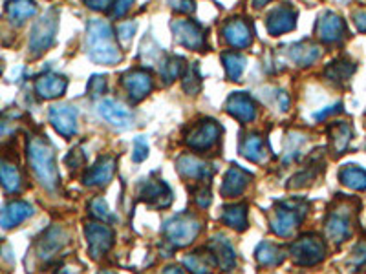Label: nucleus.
I'll use <instances>...</instances> for the list:
<instances>
[{
  "label": "nucleus",
  "instance_id": "nucleus-1",
  "mask_svg": "<svg viewBox=\"0 0 366 274\" xmlns=\"http://www.w3.org/2000/svg\"><path fill=\"white\" fill-rule=\"evenodd\" d=\"M28 163L35 178L44 189L53 192L59 187V171L55 163V150L52 143L43 136H34L28 139Z\"/></svg>",
  "mask_w": 366,
  "mask_h": 274
},
{
  "label": "nucleus",
  "instance_id": "nucleus-2",
  "mask_svg": "<svg viewBox=\"0 0 366 274\" xmlns=\"http://www.w3.org/2000/svg\"><path fill=\"white\" fill-rule=\"evenodd\" d=\"M86 53L95 64L112 66V64L119 62L121 53H119V48L115 44L114 29L106 20L94 19L88 22V28H86Z\"/></svg>",
  "mask_w": 366,
  "mask_h": 274
},
{
  "label": "nucleus",
  "instance_id": "nucleus-3",
  "mask_svg": "<svg viewBox=\"0 0 366 274\" xmlns=\"http://www.w3.org/2000/svg\"><path fill=\"white\" fill-rule=\"evenodd\" d=\"M59 28V13L50 10L34 24L31 35H29V55L34 59L41 57L55 43V35Z\"/></svg>",
  "mask_w": 366,
  "mask_h": 274
},
{
  "label": "nucleus",
  "instance_id": "nucleus-4",
  "mask_svg": "<svg viewBox=\"0 0 366 274\" xmlns=\"http://www.w3.org/2000/svg\"><path fill=\"white\" fill-rule=\"evenodd\" d=\"M308 205L304 201H282L273 208L272 231L281 238L291 236L295 227L304 219Z\"/></svg>",
  "mask_w": 366,
  "mask_h": 274
},
{
  "label": "nucleus",
  "instance_id": "nucleus-5",
  "mask_svg": "<svg viewBox=\"0 0 366 274\" xmlns=\"http://www.w3.org/2000/svg\"><path fill=\"white\" fill-rule=\"evenodd\" d=\"M200 231V222L192 214H181V216H174L165 223L163 236H165L167 243H171V245L187 247L198 238Z\"/></svg>",
  "mask_w": 366,
  "mask_h": 274
},
{
  "label": "nucleus",
  "instance_id": "nucleus-6",
  "mask_svg": "<svg viewBox=\"0 0 366 274\" xmlns=\"http://www.w3.org/2000/svg\"><path fill=\"white\" fill-rule=\"evenodd\" d=\"M291 256H293V261L297 265L311 267V265L321 264L326 258V245L315 234H306L293 243Z\"/></svg>",
  "mask_w": 366,
  "mask_h": 274
},
{
  "label": "nucleus",
  "instance_id": "nucleus-7",
  "mask_svg": "<svg viewBox=\"0 0 366 274\" xmlns=\"http://www.w3.org/2000/svg\"><path fill=\"white\" fill-rule=\"evenodd\" d=\"M220 136H222L220 124L216 121H213V119H205V121H200V123L187 134L185 143L192 150L204 152L213 148L220 141Z\"/></svg>",
  "mask_w": 366,
  "mask_h": 274
},
{
  "label": "nucleus",
  "instance_id": "nucleus-8",
  "mask_svg": "<svg viewBox=\"0 0 366 274\" xmlns=\"http://www.w3.org/2000/svg\"><path fill=\"white\" fill-rule=\"evenodd\" d=\"M85 234L88 240V252L94 260H101L114 245V231L106 227L105 223H88Z\"/></svg>",
  "mask_w": 366,
  "mask_h": 274
},
{
  "label": "nucleus",
  "instance_id": "nucleus-9",
  "mask_svg": "<svg viewBox=\"0 0 366 274\" xmlns=\"http://www.w3.org/2000/svg\"><path fill=\"white\" fill-rule=\"evenodd\" d=\"M171 28L178 44L187 50H204L205 48V29L200 24L192 22V20H174Z\"/></svg>",
  "mask_w": 366,
  "mask_h": 274
},
{
  "label": "nucleus",
  "instance_id": "nucleus-10",
  "mask_svg": "<svg viewBox=\"0 0 366 274\" xmlns=\"http://www.w3.org/2000/svg\"><path fill=\"white\" fill-rule=\"evenodd\" d=\"M315 34L317 37L326 44H335L339 41H343L344 35H346V24L344 20L335 15L333 11H326V13L321 15V19L317 20V26H315Z\"/></svg>",
  "mask_w": 366,
  "mask_h": 274
},
{
  "label": "nucleus",
  "instance_id": "nucleus-11",
  "mask_svg": "<svg viewBox=\"0 0 366 274\" xmlns=\"http://www.w3.org/2000/svg\"><path fill=\"white\" fill-rule=\"evenodd\" d=\"M50 123L55 128V132L61 134L62 137L76 136L77 132V110L70 104H55L50 108Z\"/></svg>",
  "mask_w": 366,
  "mask_h": 274
},
{
  "label": "nucleus",
  "instance_id": "nucleus-12",
  "mask_svg": "<svg viewBox=\"0 0 366 274\" xmlns=\"http://www.w3.org/2000/svg\"><path fill=\"white\" fill-rule=\"evenodd\" d=\"M97 112L106 123H110L112 127L121 128V130H129L134 123V115L127 106L119 103L115 99H103L97 106Z\"/></svg>",
  "mask_w": 366,
  "mask_h": 274
},
{
  "label": "nucleus",
  "instance_id": "nucleus-13",
  "mask_svg": "<svg viewBox=\"0 0 366 274\" xmlns=\"http://www.w3.org/2000/svg\"><path fill=\"white\" fill-rule=\"evenodd\" d=\"M66 243H68L66 231H64L62 227H57V225H53V227L48 229L43 236L37 240V256L41 258V260L50 261L53 256L61 251L62 247L66 245Z\"/></svg>",
  "mask_w": 366,
  "mask_h": 274
},
{
  "label": "nucleus",
  "instance_id": "nucleus-14",
  "mask_svg": "<svg viewBox=\"0 0 366 274\" xmlns=\"http://www.w3.org/2000/svg\"><path fill=\"white\" fill-rule=\"evenodd\" d=\"M123 86L132 103H139L153 90V77L147 70H130L123 75Z\"/></svg>",
  "mask_w": 366,
  "mask_h": 274
},
{
  "label": "nucleus",
  "instance_id": "nucleus-15",
  "mask_svg": "<svg viewBox=\"0 0 366 274\" xmlns=\"http://www.w3.org/2000/svg\"><path fill=\"white\" fill-rule=\"evenodd\" d=\"M326 236L333 243H343L352 236V219H350V208H337L332 210L326 219Z\"/></svg>",
  "mask_w": 366,
  "mask_h": 274
},
{
  "label": "nucleus",
  "instance_id": "nucleus-16",
  "mask_svg": "<svg viewBox=\"0 0 366 274\" xmlns=\"http://www.w3.org/2000/svg\"><path fill=\"white\" fill-rule=\"evenodd\" d=\"M225 110L234 119H238L240 123H251L257 117V104L246 92L229 95L227 103H225Z\"/></svg>",
  "mask_w": 366,
  "mask_h": 274
},
{
  "label": "nucleus",
  "instance_id": "nucleus-17",
  "mask_svg": "<svg viewBox=\"0 0 366 274\" xmlns=\"http://www.w3.org/2000/svg\"><path fill=\"white\" fill-rule=\"evenodd\" d=\"M143 201H147L150 207L154 208H163L169 207L172 201V192L167 187V183H163L162 180H148L141 185L139 190Z\"/></svg>",
  "mask_w": 366,
  "mask_h": 274
},
{
  "label": "nucleus",
  "instance_id": "nucleus-18",
  "mask_svg": "<svg viewBox=\"0 0 366 274\" xmlns=\"http://www.w3.org/2000/svg\"><path fill=\"white\" fill-rule=\"evenodd\" d=\"M178 174L183 175L185 180L198 181V183H207L213 178V171L205 161L198 159L195 156H181L178 159Z\"/></svg>",
  "mask_w": 366,
  "mask_h": 274
},
{
  "label": "nucleus",
  "instance_id": "nucleus-19",
  "mask_svg": "<svg viewBox=\"0 0 366 274\" xmlns=\"http://www.w3.org/2000/svg\"><path fill=\"white\" fill-rule=\"evenodd\" d=\"M31 216H34V207L28 201L15 199V201H10L2 208V212H0V227L10 231V229H15Z\"/></svg>",
  "mask_w": 366,
  "mask_h": 274
},
{
  "label": "nucleus",
  "instance_id": "nucleus-20",
  "mask_svg": "<svg viewBox=\"0 0 366 274\" xmlns=\"http://www.w3.org/2000/svg\"><path fill=\"white\" fill-rule=\"evenodd\" d=\"M115 159L112 156H103L95 161V165L86 172L83 183L86 187H105L114 178Z\"/></svg>",
  "mask_w": 366,
  "mask_h": 274
},
{
  "label": "nucleus",
  "instance_id": "nucleus-21",
  "mask_svg": "<svg viewBox=\"0 0 366 274\" xmlns=\"http://www.w3.org/2000/svg\"><path fill=\"white\" fill-rule=\"evenodd\" d=\"M68 88L66 77L57 75V73H44L35 80V94L41 99H57Z\"/></svg>",
  "mask_w": 366,
  "mask_h": 274
},
{
  "label": "nucleus",
  "instance_id": "nucleus-22",
  "mask_svg": "<svg viewBox=\"0 0 366 274\" xmlns=\"http://www.w3.org/2000/svg\"><path fill=\"white\" fill-rule=\"evenodd\" d=\"M297 26V13L288 6L276 8L272 13L267 15L266 19V28L272 35H282L288 34L291 29H295Z\"/></svg>",
  "mask_w": 366,
  "mask_h": 274
},
{
  "label": "nucleus",
  "instance_id": "nucleus-23",
  "mask_svg": "<svg viewBox=\"0 0 366 274\" xmlns=\"http://www.w3.org/2000/svg\"><path fill=\"white\" fill-rule=\"evenodd\" d=\"M224 37L229 46L244 50L253 43L251 26L244 19H231L224 26Z\"/></svg>",
  "mask_w": 366,
  "mask_h": 274
},
{
  "label": "nucleus",
  "instance_id": "nucleus-24",
  "mask_svg": "<svg viewBox=\"0 0 366 274\" xmlns=\"http://www.w3.org/2000/svg\"><path fill=\"white\" fill-rule=\"evenodd\" d=\"M253 175L244 168H238V166H231L224 178V183H222V196L224 198H237L248 189L249 181H251Z\"/></svg>",
  "mask_w": 366,
  "mask_h": 274
},
{
  "label": "nucleus",
  "instance_id": "nucleus-25",
  "mask_svg": "<svg viewBox=\"0 0 366 274\" xmlns=\"http://www.w3.org/2000/svg\"><path fill=\"white\" fill-rule=\"evenodd\" d=\"M321 55H323L321 48L317 44L309 43V41L293 44L288 50V57L295 62V64H299V66H311V64L319 61Z\"/></svg>",
  "mask_w": 366,
  "mask_h": 274
},
{
  "label": "nucleus",
  "instance_id": "nucleus-26",
  "mask_svg": "<svg viewBox=\"0 0 366 274\" xmlns=\"http://www.w3.org/2000/svg\"><path fill=\"white\" fill-rule=\"evenodd\" d=\"M209 252L213 254L216 265H220L224 271H231L237 265V254H234L233 245L229 243L227 238L216 236L209 245Z\"/></svg>",
  "mask_w": 366,
  "mask_h": 274
},
{
  "label": "nucleus",
  "instance_id": "nucleus-27",
  "mask_svg": "<svg viewBox=\"0 0 366 274\" xmlns=\"http://www.w3.org/2000/svg\"><path fill=\"white\" fill-rule=\"evenodd\" d=\"M6 11H8V19L13 26H22L26 20L35 17L37 13V4L34 0H10L6 4Z\"/></svg>",
  "mask_w": 366,
  "mask_h": 274
},
{
  "label": "nucleus",
  "instance_id": "nucleus-28",
  "mask_svg": "<svg viewBox=\"0 0 366 274\" xmlns=\"http://www.w3.org/2000/svg\"><path fill=\"white\" fill-rule=\"evenodd\" d=\"M240 150H242V156L246 159L253 161V163H264V161H267V156H269L266 141L257 134H249L242 141V145H240Z\"/></svg>",
  "mask_w": 366,
  "mask_h": 274
},
{
  "label": "nucleus",
  "instance_id": "nucleus-29",
  "mask_svg": "<svg viewBox=\"0 0 366 274\" xmlns=\"http://www.w3.org/2000/svg\"><path fill=\"white\" fill-rule=\"evenodd\" d=\"M0 187L10 194H15L22 189V175L17 165L2 157H0Z\"/></svg>",
  "mask_w": 366,
  "mask_h": 274
},
{
  "label": "nucleus",
  "instance_id": "nucleus-30",
  "mask_svg": "<svg viewBox=\"0 0 366 274\" xmlns=\"http://www.w3.org/2000/svg\"><path fill=\"white\" fill-rule=\"evenodd\" d=\"M185 70V61H183V57H178V55H169L160 64V75L163 77V82H167V85H171L176 79L183 77Z\"/></svg>",
  "mask_w": 366,
  "mask_h": 274
},
{
  "label": "nucleus",
  "instance_id": "nucleus-31",
  "mask_svg": "<svg viewBox=\"0 0 366 274\" xmlns=\"http://www.w3.org/2000/svg\"><path fill=\"white\" fill-rule=\"evenodd\" d=\"M222 222L234 231H246L248 229V207L244 203L229 205L224 208Z\"/></svg>",
  "mask_w": 366,
  "mask_h": 274
},
{
  "label": "nucleus",
  "instance_id": "nucleus-32",
  "mask_svg": "<svg viewBox=\"0 0 366 274\" xmlns=\"http://www.w3.org/2000/svg\"><path fill=\"white\" fill-rule=\"evenodd\" d=\"M352 127L344 121L335 123L330 127V139H332V147L335 154H343L348 148L350 141H352Z\"/></svg>",
  "mask_w": 366,
  "mask_h": 274
},
{
  "label": "nucleus",
  "instance_id": "nucleus-33",
  "mask_svg": "<svg viewBox=\"0 0 366 274\" xmlns=\"http://www.w3.org/2000/svg\"><path fill=\"white\" fill-rule=\"evenodd\" d=\"M339 180L344 187L352 190H366V171L361 166L346 165L339 172Z\"/></svg>",
  "mask_w": 366,
  "mask_h": 274
},
{
  "label": "nucleus",
  "instance_id": "nucleus-34",
  "mask_svg": "<svg viewBox=\"0 0 366 274\" xmlns=\"http://www.w3.org/2000/svg\"><path fill=\"white\" fill-rule=\"evenodd\" d=\"M255 254H257L258 264L264 267H275V265H281L284 261V251L275 243H267V241L258 245Z\"/></svg>",
  "mask_w": 366,
  "mask_h": 274
},
{
  "label": "nucleus",
  "instance_id": "nucleus-35",
  "mask_svg": "<svg viewBox=\"0 0 366 274\" xmlns=\"http://www.w3.org/2000/svg\"><path fill=\"white\" fill-rule=\"evenodd\" d=\"M183 264L192 274H211L216 261H214L211 252H207V254L205 252H192V254L185 256Z\"/></svg>",
  "mask_w": 366,
  "mask_h": 274
},
{
  "label": "nucleus",
  "instance_id": "nucleus-36",
  "mask_svg": "<svg viewBox=\"0 0 366 274\" xmlns=\"http://www.w3.org/2000/svg\"><path fill=\"white\" fill-rule=\"evenodd\" d=\"M222 62H224V68H225V73H227V77L231 80H238L240 77H242L244 70H246V57L244 55H240V53L237 52H227L222 55Z\"/></svg>",
  "mask_w": 366,
  "mask_h": 274
},
{
  "label": "nucleus",
  "instance_id": "nucleus-37",
  "mask_svg": "<svg viewBox=\"0 0 366 274\" xmlns=\"http://www.w3.org/2000/svg\"><path fill=\"white\" fill-rule=\"evenodd\" d=\"M356 71V64L350 61H335L332 62L328 68H326V77H328L330 80H333V82H346L350 77H352V73Z\"/></svg>",
  "mask_w": 366,
  "mask_h": 274
},
{
  "label": "nucleus",
  "instance_id": "nucleus-38",
  "mask_svg": "<svg viewBox=\"0 0 366 274\" xmlns=\"http://www.w3.org/2000/svg\"><path fill=\"white\" fill-rule=\"evenodd\" d=\"M181 86H183V90L189 95H198V92L202 90V77L200 70H198V64H190V66L187 68L185 73H183Z\"/></svg>",
  "mask_w": 366,
  "mask_h": 274
},
{
  "label": "nucleus",
  "instance_id": "nucleus-39",
  "mask_svg": "<svg viewBox=\"0 0 366 274\" xmlns=\"http://www.w3.org/2000/svg\"><path fill=\"white\" fill-rule=\"evenodd\" d=\"M90 208H92V214H94L97 219H101V222H106V223L115 222L114 214L110 212V208H108V205H106L105 199H101V198L94 199L90 205Z\"/></svg>",
  "mask_w": 366,
  "mask_h": 274
},
{
  "label": "nucleus",
  "instance_id": "nucleus-40",
  "mask_svg": "<svg viewBox=\"0 0 366 274\" xmlns=\"http://www.w3.org/2000/svg\"><path fill=\"white\" fill-rule=\"evenodd\" d=\"M302 143H304V137L290 136V139H288V145H286V156H284L286 163H291V161H295L297 157H299V152H300V147H302Z\"/></svg>",
  "mask_w": 366,
  "mask_h": 274
},
{
  "label": "nucleus",
  "instance_id": "nucleus-41",
  "mask_svg": "<svg viewBox=\"0 0 366 274\" xmlns=\"http://www.w3.org/2000/svg\"><path fill=\"white\" fill-rule=\"evenodd\" d=\"M106 92V79L103 75H94L90 79V82H88V94H90V97H94V99H97V97H101V95L105 94Z\"/></svg>",
  "mask_w": 366,
  "mask_h": 274
},
{
  "label": "nucleus",
  "instance_id": "nucleus-42",
  "mask_svg": "<svg viewBox=\"0 0 366 274\" xmlns=\"http://www.w3.org/2000/svg\"><path fill=\"white\" fill-rule=\"evenodd\" d=\"M136 28H138V26H136L134 22H121V24H119L118 37H119V41H121V44H123V46L130 44L134 34H136Z\"/></svg>",
  "mask_w": 366,
  "mask_h": 274
},
{
  "label": "nucleus",
  "instance_id": "nucleus-43",
  "mask_svg": "<svg viewBox=\"0 0 366 274\" xmlns=\"http://www.w3.org/2000/svg\"><path fill=\"white\" fill-rule=\"evenodd\" d=\"M147 156H148L147 141H145L143 137H138V139L134 141V161H136V163H141V161L147 159Z\"/></svg>",
  "mask_w": 366,
  "mask_h": 274
},
{
  "label": "nucleus",
  "instance_id": "nucleus-44",
  "mask_svg": "<svg viewBox=\"0 0 366 274\" xmlns=\"http://www.w3.org/2000/svg\"><path fill=\"white\" fill-rule=\"evenodd\" d=\"M169 4L172 6V10L180 11V13H192L196 8L195 0H169Z\"/></svg>",
  "mask_w": 366,
  "mask_h": 274
},
{
  "label": "nucleus",
  "instance_id": "nucleus-45",
  "mask_svg": "<svg viewBox=\"0 0 366 274\" xmlns=\"http://www.w3.org/2000/svg\"><path fill=\"white\" fill-rule=\"evenodd\" d=\"M136 2V0H115L114 4V10H112V13H114V17H118V19H121V17H125V15L129 13V10L132 8V4Z\"/></svg>",
  "mask_w": 366,
  "mask_h": 274
},
{
  "label": "nucleus",
  "instance_id": "nucleus-46",
  "mask_svg": "<svg viewBox=\"0 0 366 274\" xmlns=\"http://www.w3.org/2000/svg\"><path fill=\"white\" fill-rule=\"evenodd\" d=\"M15 130H17L15 123H11V121H8V119L4 117H0V143H4L6 139H10V137L15 134Z\"/></svg>",
  "mask_w": 366,
  "mask_h": 274
},
{
  "label": "nucleus",
  "instance_id": "nucleus-47",
  "mask_svg": "<svg viewBox=\"0 0 366 274\" xmlns=\"http://www.w3.org/2000/svg\"><path fill=\"white\" fill-rule=\"evenodd\" d=\"M195 199H196V203L200 205L202 208L209 207V203H211V190H209V187H207V185H204V187H200V189L196 190Z\"/></svg>",
  "mask_w": 366,
  "mask_h": 274
},
{
  "label": "nucleus",
  "instance_id": "nucleus-48",
  "mask_svg": "<svg viewBox=\"0 0 366 274\" xmlns=\"http://www.w3.org/2000/svg\"><path fill=\"white\" fill-rule=\"evenodd\" d=\"M366 264V243H361L353 249V256H352V265L356 269L363 267Z\"/></svg>",
  "mask_w": 366,
  "mask_h": 274
},
{
  "label": "nucleus",
  "instance_id": "nucleus-49",
  "mask_svg": "<svg viewBox=\"0 0 366 274\" xmlns=\"http://www.w3.org/2000/svg\"><path fill=\"white\" fill-rule=\"evenodd\" d=\"M85 163V156H83V152L79 148H73L70 152V156L66 157V165L70 168H77V166H81Z\"/></svg>",
  "mask_w": 366,
  "mask_h": 274
},
{
  "label": "nucleus",
  "instance_id": "nucleus-50",
  "mask_svg": "<svg viewBox=\"0 0 366 274\" xmlns=\"http://www.w3.org/2000/svg\"><path fill=\"white\" fill-rule=\"evenodd\" d=\"M85 4L94 11H106L112 6V0H85Z\"/></svg>",
  "mask_w": 366,
  "mask_h": 274
},
{
  "label": "nucleus",
  "instance_id": "nucleus-51",
  "mask_svg": "<svg viewBox=\"0 0 366 274\" xmlns=\"http://www.w3.org/2000/svg\"><path fill=\"white\" fill-rule=\"evenodd\" d=\"M353 22H356L357 29H359L361 34H366V13L365 11H357V13H353Z\"/></svg>",
  "mask_w": 366,
  "mask_h": 274
},
{
  "label": "nucleus",
  "instance_id": "nucleus-52",
  "mask_svg": "<svg viewBox=\"0 0 366 274\" xmlns=\"http://www.w3.org/2000/svg\"><path fill=\"white\" fill-rule=\"evenodd\" d=\"M341 104H335V106H330V108L323 110V112H319V114H315V119H324V117H328V115L332 114H337V112H341Z\"/></svg>",
  "mask_w": 366,
  "mask_h": 274
},
{
  "label": "nucleus",
  "instance_id": "nucleus-53",
  "mask_svg": "<svg viewBox=\"0 0 366 274\" xmlns=\"http://www.w3.org/2000/svg\"><path fill=\"white\" fill-rule=\"evenodd\" d=\"M279 104H281L282 110H288V106H290V99H288V95H286L284 92L279 94Z\"/></svg>",
  "mask_w": 366,
  "mask_h": 274
},
{
  "label": "nucleus",
  "instance_id": "nucleus-54",
  "mask_svg": "<svg viewBox=\"0 0 366 274\" xmlns=\"http://www.w3.org/2000/svg\"><path fill=\"white\" fill-rule=\"evenodd\" d=\"M269 2H273V0H251V4L257 8V10H260V8H264V6H267Z\"/></svg>",
  "mask_w": 366,
  "mask_h": 274
},
{
  "label": "nucleus",
  "instance_id": "nucleus-55",
  "mask_svg": "<svg viewBox=\"0 0 366 274\" xmlns=\"http://www.w3.org/2000/svg\"><path fill=\"white\" fill-rule=\"evenodd\" d=\"M163 274H185V273H183L180 267H169V269H167Z\"/></svg>",
  "mask_w": 366,
  "mask_h": 274
},
{
  "label": "nucleus",
  "instance_id": "nucleus-56",
  "mask_svg": "<svg viewBox=\"0 0 366 274\" xmlns=\"http://www.w3.org/2000/svg\"><path fill=\"white\" fill-rule=\"evenodd\" d=\"M101 274H114V273H110V271H103V273Z\"/></svg>",
  "mask_w": 366,
  "mask_h": 274
},
{
  "label": "nucleus",
  "instance_id": "nucleus-57",
  "mask_svg": "<svg viewBox=\"0 0 366 274\" xmlns=\"http://www.w3.org/2000/svg\"><path fill=\"white\" fill-rule=\"evenodd\" d=\"M0 73H2V66H0Z\"/></svg>",
  "mask_w": 366,
  "mask_h": 274
}]
</instances>
